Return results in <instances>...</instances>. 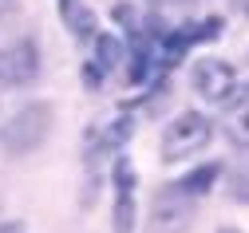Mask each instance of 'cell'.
<instances>
[{
    "label": "cell",
    "mask_w": 249,
    "mask_h": 233,
    "mask_svg": "<svg viewBox=\"0 0 249 233\" xmlns=\"http://www.w3.org/2000/svg\"><path fill=\"white\" fill-rule=\"evenodd\" d=\"M48 135H52V107L48 103H24L0 123V146L16 158L36 154L48 143Z\"/></svg>",
    "instance_id": "obj_1"
},
{
    "label": "cell",
    "mask_w": 249,
    "mask_h": 233,
    "mask_svg": "<svg viewBox=\"0 0 249 233\" xmlns=\"http://www.w3.org/2000/svg\"><path fill=\"white\" fill-rule=\"evenodd\" d=\"M213 139V123L202 111H182L162 130V162H182L198 150H206Z\"/></svg>",
    "instance_id": "obj_2"
},
{
    "label": "cell",
    "mask_w": 249,
    "mask_h": 233,
    "mask_svg": "<svg viewBox=\"0 0 249 233\" xmlns=\"http://www.w3.org/2000/svg\"><path fill=\"white\" fill-rule=\"evenodd\" d=\"M40 75V48L36 40H16L0 48V87H28Z\"/></svg>",
    "instance_id": "obj_3"
},
{
    "label": "cell",
    "mask_w": 249,
    "mask_h": 233,
    "mask_svg": "<svg viewBox=\"0 0 249 233\" xmlns=\"http://www.w3.org/2000/svg\"><path fill=\"white\" fill-rule=\"evenodd\" d=\"M194 217V197H186L178 186H162L150 206V233H182Z\"/></svg>",
    "instance_id": "obj_4"
},
{
    "label": "cell",
    "mask_w": 249,
    "mask_h": 233,
    "mask_svg": "<svg viewBox=\"0 0 249 233\" xmlns=\"http://www.w3.org/2000/svg\"><path fill=\"white\" fill-rule=\"evenodd\" d=\"M190 83L206 103H226L233 95V87H237V72L226 59H198L194 72H190Z\"/></svg>",
    "instance_id": "obj_5"
},
{
    "label": "cell",
    "mask_w": 249,
    "mask_h": 233,
    "mask_svg": "<svg viewBox=\"0 0 249 233\" xmlns=\"http://www.w3.org/2000/svg\"><path fill=\"white\" fill-rule=\"evenodd\" d=\"M111 182H115V210H111V225L115 233H135V170L127 158H115L111 166Z\"/></svg>",
    "instance_id": "obj_6"
},
{
    "label": "cell",
    "mask_w": 249,
    "mask_h": 233,
    "mask_svg": "<svg viewBox=\"0 0 249 233\" xmlns=\"http://www.w3.org/2000/svg\"><path fill=\"white\" fill-rule=\"evenodd\" d=\"M91 44H95V59H91V63H95L99 72H115L119 63L127 59V44H123L119 32H99Z\"/></svg>",
    "instance_id": "obj_7"
},
{
    "label": "cell",
    "mask_w": 249,
    "mask_h": 233,
    "mask_svg": "<svg viewBox=\"0 0 249 233\" xmlns=\"http://www.w3.org/2000/svg\"><path fill=\"white\" fill-rule=\"evenodd\" d=\"M64 12V24L71 28V36L75 40H95L99 36V24H95V12H91L83 0H71L68 8H59Z\"/></svg>",
    "instance_id": "obj_8"
},
{
    "label": "cell",
    "mask_w": 249,
    "mask_h": 233,
    "mask_svg": "<svg viewBox=\"0 0 249 233\" xmlns=\"http://www.w3.org/2000/svg\"><path fill=\"white\" fill-rule=\"evenodd\" d=\"M217 174H222V166H217V162L198 166V170H190L186 178H178V190H182L186 197H202V194H210V186L217 182Z\"/></svg>",
    "instance_id": "obj_9"
},
{
    "label": "cell",
    "mask_w": 249,
    "mask_h": 233,
    "mask_svg": "<svg viewBox=\"0 0 249 233\" xmlns=\"http://www.w3.org/2000/svg\"><path fill=\"white\" fill-rule=\"evenodd\" d=\"M226 130H230V143L237 150H249V103H237L226 119Z\"/></svg>",
    "instance_id": "obj_10"
},
{
    "label": "cell",
    "mask_w": 249,
    "mask_h": 233,
    "mask_svg": "<svg viewBox=\"0 0 249 233\" xmlns=\"http://www.w3.org/2000/svg\"><path fill=\"white\" fill-rule=\"evenodd\" d=\"M127 139H131V119H119V123L107 130V146H111V150H119Z\"/></svg>",
    "instance_id": "obj_11"
},
{
    "label": "cell",
    "mask_w": 249,
    "mask_h": 233,
    "mask_svg": "<svg viewBox=\"0 0 249 233\" xmlns=\"http://www.w3.org/2000/svg\"><path fill=\"white\" fill-rule=\"evenodd\" d=\"M0 233H24V225L20 221H8V225H0Z\"/></svg>",
    "instance_id": "obj_12"
},
{
    "label": "cell",
    "mask_w": 249,
    "mask_h": 233,
    "mask_svg": "<svg viewBox=\"0 0 249 233\" xmlns=\"http://www.w3.org/2000/svg\"><path fill=\"white\" fill-rule=\"evenodd\" d=\"M217 233H241L237 225H222V229H217Z\"/></svg>",
    "instance_id": "obj_13"
},
{
    "label": "cell",
    "mask_w": 249,
    "mask_h": 233,
    "mask_svg": "<svg viewBox=\"0 0 249 233\" xmlns=\"http://www.w3.org/2000/svg\"><path fill=\"white\" fill-rule=\"evenodd\" d=\"M8 4H12V0H0V12H4V8H8Z\"/></svg>",
    "instance_id": "obj_14"
},
{
    "label": "cell",
    "mask_w": 249,
    "mask_h": 233,
    "mask_svg": "<svg viewBox=\"0 0 249 233\" xmlns=\"http://www.w3.org/2000/svg\"><path fill=\"white\" fill-rule=\"evenodd\" d=\"M68 4H71V0H59V8H68Z\"/></svg>",
    "instance_id": "obj_15"
},
{
    "label": "cell",
    "mask_w": 249,
    "mask_h": 233,
    "mask_svg": "<svg viewBox=\"0 0 249 233\" xmlns=\"http://www.w3.org/2000/svg\"><path fill=\"white\" fill-rule=\"evenodd\" d=\"M241 4H245V12H249V0H241Z\"/></svg>",
    "instance_id": "obj_16"
}]
</instances>
